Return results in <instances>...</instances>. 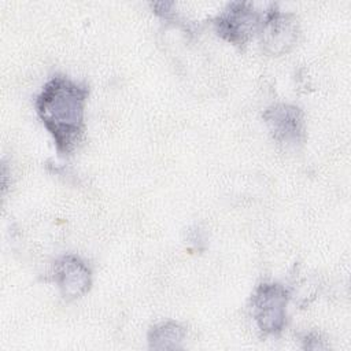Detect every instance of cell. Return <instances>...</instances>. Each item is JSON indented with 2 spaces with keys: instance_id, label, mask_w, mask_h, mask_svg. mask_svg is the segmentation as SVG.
<instances>
[{
  "instance_id": "cell-7",
  "label": "cell",
  "mask_w": 351,
  "mask_h": 351,
  "mask_svg": "<svg viewBox=\"0 0 351 351\" xmlns=\"http://www.w3.org/2000/svg\"><path fill=\"white\" fill-rule=\"evenodd\" d=\"M186 336V329L180 322L163 321L151 326L148 346L152 350H177Z\"/></svg>"
},
{
  "instance_id": "cell-4",
  "label": "cell",
  "mask_w": 351,
  "mask_h": 351,
  "mask_svg": "<svg viewBox=\"0 0 351 351\" xmlns=\"http://www.w3.org/2000/svg\"><path fill=\"white\" fill-rule=\"evenodd\" d=\"M262 15L252 3L233 1L214 19L218 36L230 44L243 48L259 30Z\"/></svg>"
},
{
  "instance_id": "cell-2",
  "label": "cell",
  "mask_w": 351,
  "mask_h": 351,
  "mask_svg": "<svg viewBox=\"0 0 351 351\" xmlns=\"http://www.w3.org/2000/svg\"><path fill=\"white\" fill-rule=\"evenodd\" d=\"M289 291L280 282H261L251 295V315L258 329L270 336L280 335L288 321Z\"/></svg>"
},
{
  "instance_id": "cell-6",
  "label": "cell",
  "mask_w": 351,
  "mask_h": 351,
  "mask_svg": "<svg viewBox=\"0 0 351 351\" xmlns=\"http://www.w3.org/2000/svg\"><path fill=\"white\" fill-rule=\"evenodd\" d=\"M53 282L66 300L82 298L92 287V270L78 255L66 254L60 256L52 270Z\"/></svg>"
},
{
  "instance_id": "cell-3",
  "label": "cell",
  "mask_w": 351,
  "mask_h": 351,
  "mask_svg": "<svg viewBox=\"0 0 351 351\" xmlns=\"http://www.w3.org/2000/svg\"><path fill=\"white\" fill-rule=\"evenodd\" d=\"M258 32L263 51L274 56L289 52L300 36L296 15L280 10L276 4H271L262 15Z\"/></svg>"
},
{
  "instance_id": "cell-1",
  "label": "cell",
  "mask_w": 351,
  "mask_h": 351,
  "mask_svg": "<svg viewBox=\"0 0 351 351\" xmlns=\"http://www.w3.org/2000/svg\"><path fill=\"white\" fill-rule=\"evenodd\" d=\"M89 88L67 75L55 74L36 96V112L52 136L60 156L71 155L85 134V104Z\"/></svg>"
},
{
  "instance_id": "cell-5",
  "label": "cell",
  "mask_w": 351,
  "mask_h": 351,
  "mask_svg": "<svg viewBox=\"0 0 351 351\" xmlns=\"http://www.w3.org/2000/svg\"><path fill=\"white\" fill-rule=\"evenodd\" d=\"M263 121L274 141L298 148L306 141L304 112L293 104L276 103L263 111Z\"/></svg>"
}]
</instances>
